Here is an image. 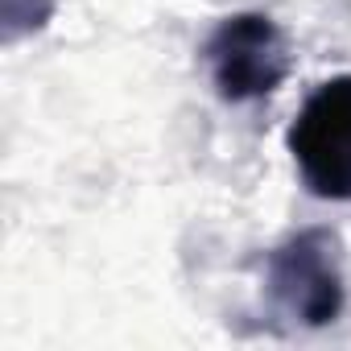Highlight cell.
<instances>
[{"label": "cell", "instance_id": "obj_3", "mask_svg": "<svg viewBox=\"0 0 351 351\" xmlns=\"http://www.w3.org/2000/svg\"><path fill=\"white\" fill-rule=\"evenodd\" d=\"M203 62L223 104H256L289 79L293 50L269 13H232L203 42Z\"/></svg>", "mask_w": 351, "mask_h": 351}, {"label": "cell", "instance_id": "obj_1", "mask_svg": "<svg viewBox=\"0 0 351 351\" xmlns=\"http://www.w3.org/2000/svg\"><path fill=\"white\" fill-rule=\"evenodd\" d=\"M265 293L293 326H330L347 306L339 236L330 228H306L281 240L265 256Z\"/></svg>", "mask_w": 351, "mask_h": 351}, {"label": "cell", "instance_id": "obj_4", "mask_svg": "<svg viewBox=\"0 0 351 351\" xmlns=\"http://www.w3.org/2000/svg\"><path fill=\"white\" fill-rule=\"evenodd\" d=\"M58 9V0H0V29H5V42L13 46L25 34H38Z\"/></svg>", "mask_w": 351, "mask_h": 351}, {"label": "cell", "instance_id": "obj_2", "mask_svg": "<svg viewBox=\"0 0 351 351\" xmlns=\"http://www.w3.org/2000/svg\"><path fill=\"white\" fill-rule=\"evenodd\" d=\"M302 186L326 203H351V71L318 83L285 132Z\"/></svg>", "mask_w": 351, "mask_h": 351}]
</instances>
